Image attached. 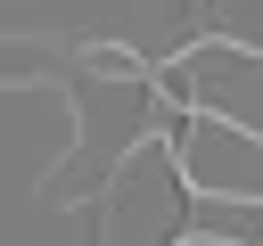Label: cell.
I'll return each mask as SVG.
<instances>
[{"label":"cell","mask_w":263,"mask_h":246,"mask_svg":"<svg viewBox=\"0 0 263 246\" xmlns=\"http://www.w3.org/2000/svg\"><path fill=\"white\" fill-rule=\"evenodd\" d=\"M173 180L189 197H222V205H247L255 197V123H230V115H181L173 139Z\"/></svg>","instance_id":"cell-1"},{"label":"cell","mask_w":263,"mask_h":246,"mask_svg":"<svg viewBox=\"0 0 263 246\" xmlns=\"http://www.w3.org/2000/svg\"><path fill=\"white\" fill-rule=\"evenodd\" d=\"M82 66L99 74V82H140L148 66H140V49H123V41H90L82 49Z\"/></svg>","instance_id":"cell-3"},{"label":"cell","mask_w":263,"mask_h":246,"mask_svg":"<svg viewBox=\"0 0 263 246\" xmlns=\"http://www.w3.org/2000/svg\"><path fill=\"white\" fill-rule=\"evenodd\" d=\"M255 41H230V33H205V41H189L164 74H156V90H164V107H181V115H230V123H255L247 115V82H255Z\"/></svg>","instance_id":"cell-2"}]
</instances>
